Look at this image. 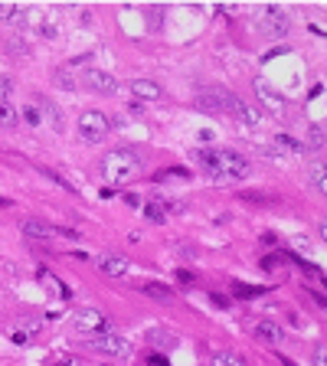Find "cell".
Here are the masks:
<instances>
[{"label":"cell","mask_w":327,"mask_h":366,"mask_svg":"<svg viewBox=\"0 0 327 366\" xmlns=\"http://www.w3.org/2000/svg\"><path fill=\"white\" fill-rule=\"evenodd\" d=\"M256 341H262V343H268V347H278V343L285 341V331L278 327L275 321H258L256 324Z\"/></svg>","instance_id":"8fae6325"},{"label":"cell","mask_w":327,"mask_h":366,"mask_svg":"<svg viewBox=\"0 0 327 366\" xmlns=\"http://www.w3.org/2000/svg\"><path fill=\"white\" fill-rule=\"evenodd\" d=\"M102 180L105 183H128V180H134L141 173V157L138 151H131V147H118V151H108L102 157Z\"/></svg>","instance_id":"7a4b0ae2"},{"label":"cell","mask_w":327,"mask_h":366,"mask_svg":"<svg viewBox=\"0 0 327 366\" xmlns=\"http://www.w3.org/2000/svg\"><path fill=\"white\" fill-rule=\"evenodd\" d=\"M278 262H282L278 256H265V258H262V268H268V272H272V268H278Z\"/></svg>","instance_id":"1f68e13d"},{"label":"cell","mask_w":327,"mask_h":366,"mask_svg":"<svg viewBox=\"0 0 327 366\" xmlns=\"http://www.w3.org/2000/svg\"><path fill=\"white\" fill-rule=\"evenodd\" d=\"M98 268H102L105 275H112V278H125L128 275V258H121V256H105V258H98Z\"/></svg>","instance_id":"9a60e30c"},{"label":"cell","mask_w":327,"mask_h":366,"mask_svg":"<svg viewBox=\"0 0 327 366\" xmlns=\"http://www.w3.org/2000/svg\"><path fill=\"white\" fill-rule=\"evenodd\" d=\"M40 173H43V177H50L52 183H56V187H62V190H72V183H69V180H62L59 173H56V171H50V167H40Z\"/></svg>","instance_id":"603a6c76"},{"label":"cell","mask_w":327,"mask_h":366,"mask_svg":"<svg viewBox=\"0 0 327 366\" xmlns=\"http://www.w3.org/2000/svg\"><path fill=\"white\" fill-rule=\"evenodd\" d=\"M262 288H252V285H242V281H236L233 285V294H239V298H256Z\"/></svg>","instance_id":"cb8c5ba5"},{"label":"cell","mask_w":327,"mask_h":366,"mask_svg":"<svg viewBox=\"0 0 327 366\" xmlns=\"http://www.w3.org/2000/svg\"><path fill=\"white\" fill-rule=\"evenodd\" d=\"M236 118H239L242 128H256L258 121H262V111H258V105H249V102H236V111H233Z\"/></svg>","instance_id":"4fadbf2b"},{"label":"cell","mask_w":327,"mask_h":366,"mask_svg":"<svg viewBox=\"0 0 327 366\" xmlns=\"http://www.w3.org/2000/svg\"><path fill=\"white\" fill-rule=\"evenodd\" d=\"M308 177H311V187L318 190V193H324V190H327V173H324V161H314V164H311Z\"/></svg>","instance_id":"ac0fdd59"},{"label":"cell","mask_w":327,"mask_h":366,"mask_svg":"<svg viewBox=\"0 0 327 366\" xmlns=\"http://www.w3.org/2000/svg\"><path fill=\"white\" fill-rule=\"evenodd\" d=\"M314 366H327V347H324V343L314 347Z\"/></svg>","instance_id":"83f0119b"},{"label":"cell","mask_w":327,"mask_h":366,"mask_svg":"<svg viewBox=\"0 0 327 366\" xmlns=\"http://www.w3.org/2000/svg\"><path fill=\"white\" fill-rule=\"evenodd\" d=\"M10 88H13V82H10L7 76H0V102H10V98H7Z\"/></svg>","instance_id":"f1b7e54d"},{"label":"cell","mask_w":327,"mask_h":366,"mask_svg":"<svg viewBox=\"0 0 327 366\" xmlns=\"http://www.w3.org/2000/svg\"><path fill=\"white\" fill-rule=\"evenodd\" d=\"M256 98H258V105H265L272 115H285L288 98H285L282 92H275V88H268L265 82H256Z\"/></svg>","instance_id":"9c48e42d"},{"label":"cell","mask_w":327,"mask_h":366,"mask_svg":"<svg viewBox=\"0 0 327 366\" xmlns=\"http://www.w3.org/2000/svg\"><path fill=\"white\" fill-rule=\"evenodd\" d=\"M193 157H197L200 171L213 183H236V180H246L252 173V164L242 154L229 151V147H203Z\"/></svg>","instance_id":"6da1fadb"},{"label":"cell","mask_w":327,"mask_h":366,"mask_svg":"<svg viewBox=\"0 0 327 366\" xmlns=\"http://www.w3.org/2000/svg\"><path fill=\"white\" fill-rule=\"evenodd\" d=\"M164 210H167V203H157V200L144 203V216H147L151 222H164V219H167V213H164Z\"/></svg>","instance_id":"7402d4cb"},{"label":"cell","mask_w":327,"mask_h":366,"mask_svg":"<svg viewBox=\"0 0 327 366\" xmlns=\"http://www.w3.org/2000/svg\"><path fill=\"white\" fill-rule=\"evenodd\" d=\"M46 366H82V363H79L76 357H50Z\"/></svg>","instance_id":"d4e9b609"},{"label":"cell","mask_w":327,"mask_h":366,"mask_svg":"<svg viewBox=\"0 0 327 366\" xmlns=\"http://www.w3.org/2000/svg\"><path fill=\"white\" fill-rule=\"evenodd\" d=\"M20 17H23V10L20 7H7V4L0 7V20H20Z\"/></svg>","instance_id":"484cf974"},{"label":"cell","mask_w":327,"mask_h":366,"mask_svg":"<svg viewBox=\"0 0 327 366\" xmlns=\"http://www.w3.org/2000/svg\"><path fill=\"white\" fill-rule=\"evenodd\" d=\"M131 95H134V102H157L164 95V88L157 86L154 79H131Z\"/></svg>","instance_id":"30bf717a"},{"label":"cell","mask_w":327,"mask_h":366,"mask_svg":"<svg viewBox=\"0 0 327 366\" xmlns=\"http://www.w3.org/2000/svg\"><path fill=\"white\" fill-rule=\"evenodd\" d=\"M10 341L17 343V347H26V343H30V333H26V331H17L13 337H10Z\"/></svg>","instance_id":"4dcf8cb0"},{"label":"cell","mask_w":327,"mask_h":366,"mask_svg":"<svg viewBox=\"0 0 327 366\" xmlns=\"http://www.w3.org/2000/svg\"><path fill=\"white\" fill-rule=\"evenodd\" d=\"M17 121H20L17 108H13L10 102H0V125H4V128H13Z\"/></svg>","instance_id":"44dd1931"},{"label":"cell","mask_w":327,"mask_h":366,"mask_svg":"<svg viewBox=\"0 0 327 366\" xmlns=\"http://www.w3.org/2000/svg\"><path fill=\"white\" fill-rule=\"evenodd\" d=\"M282 366H294V363H292V360H282Z\"/></svg>","instance_id":"e575fe53"},{"label":"cell","mask_w":327,"mask_h":366,"mask_svg":"<svg viewBox=\"0 0 327 366\" xmlns=\"http://www.w3.org/2000/svg\"><path fill=\"white\" fill-rule=\"evenodd\" d=\"M76 128H79V137H82V141H88V144H102L105 137L112 135V121H108V115L92 108V111H82V115H79Z\"/></svg>","instance_id":"3957f363"},{"label":"cell","mask_w":327,"mask_h":366,"mask_svg":"<svg viewBox=\"0 0 327 366\" xmlns=\"http://www.w3.org/2000/svg\"><path fill=\"white\" fill-rule=\"evenodd\" d=\"M256 26L258 33L268 36V40H282L292 26H288V13H285L282 7H262L256 13Z\"/></svg>","instance_id":"277c9868"},{"label":"cell","mask_w":327,"mask_h":366,"mask_svg":"<svg viewBox=\"0 0 327 366\" xmlns=\"http://www.w3.org/2000/svg\"><path fill=\"white\" fill-rule=\"evenodd\" d=\"M197 102H200V108H207V111H223V115H233L239 98H236L233 92H226V88H203V92L197 95Z\"/></svg>","instance_id":"8992f818"},{"label":"cell","mask_w":327,"mask_h":366,"mask_svg":"<svg viewBox=\"0 0 327 366\" xmlns=\"http://www.w3.org/2000/svg\"><path fill=\"white\" fill-rule=\"evenodd\" d=\"M36 278H40V285H46V288H50L56 298H72V291L66 288V285H62V281L56 278L50 268H40V272H36Z\"/></svg>","instance_id":"2e32d148"},{"label":"cell","mask_w":327,"mask_h":366,"mask_svg":"<svg viewBox=\"0 0 327 366\" xmlns=\"http://www.w3.org/2000/svg\"><path fill=\"white\" fill-rule=\"evenodd\" d=\"M20 232H23L26 239H33V242H46V239H52V226L43 219H23L20 222Z\"/></svg>","instance_id":"7c38bea8"},{"label":"cell","mask_w":327,"mask_h":366,"mask_svg":"<svg viewBox=\"0 0 327 366\" xmlns=\"http://www.w3.org/2000/svg\"><path fill=\"white\" fill-rule=\"evenodd\" d=\"M72 324H76V331H82V333H102V331H108V314L98 311V307H82V311L72 314Z\"/></svg>","instance_id":"52a82bcc"},{"label":"cell","mask_w":327,"mask_h":366,"mask_svg":"<svg viewBox=\"0 0 327 366\" xmlns=\"http://www.w3.org/2000/svg\"><path fill=\"white\" fill-rule=\"evenodd\" d=\"M88 347H92L95 353H105V357H131V343L115 331L95 333L92 341H88Z\"/></svg>","instance_id":"5b68a950"},{"label":"cell","mask_w":327,"mask_h":366,"mask_svg":"<svg viewBox=\"0 0 327 366\" xmlns=\"http://www.w3.org/2000/svg\"><path fill=\"white\" fill-rule=\"evenodd\" d=\"M141 291L154 301H171L173 298V291L167 288V285H161V281H147V285H141Z\"/></svg>","instance_id":"e0dca14e"},{"label":"cell","mask_w":327,"mask_h":366,"mask_svg":"<svg viewBox=\"0 0 327 366\" xmlns=\"http://www.w3.org/2000/svg\"><path fill=\"white\" fill-rule=\"evenodd\" d=\"M147 363H151V366H167V357H161V353H154V357H147Z\"/></svg>","instance_id":"d6a6232c"},{"label":"cell","mask_w":327,"mask_h":366,"mask_svg":"<svg viewBox=\"0 0 327 366\" xmlns=\"http://www.w3.org/2000/svg\"><path fill=\"white\" fill-rule=\"evenodd\" d=\"M167 177H180V180H187L190 173L183 171V167H171V171H161V173H157V180H167Z\"/></svg>","instance_id":"4316f807"},{"label":"cell","mask_w":327,"mask_h":366,"mask_svg":"<svg viewBox=\"0 0 327 366\" xmlns=\"http://www.w3.org/2000/svg\"><path fill=\"white\" fill-rule=\"evenodd\" d=\"M311 144H314V147L324 144V128H321V125H314V128H311Z\"/></svg>","instance_id":"f546056e"},{"label":"cell","mask_w":327,"mask_h":366,"mask_svg":"<svg viewBox=\"0 0 327 366\" xmlns=\"http://www.w3.org/2000/svg\"><path fill=\"white\" fill-rule=\"evenodd\" d=\"M210 366H246V360L239 353H233V350H219V353H213Z\"/></svg>","instance_id":"d6986e66"},{"label":"cell","mask_w":327,"mask_h":366,"mask_svg":"<svg viewBox=\"0 0 327 366\" xmlns=\"http://www.w3.org/2000/svg\"><path fill=\"white\" fill-rule=\"evenodd\" d=\"M0 206H13V203H10V200H4V196H0Z\"/></svg>","instance_id":"836d02e7"},{"label":"cell","mask_w":327,"mask_h":366,"mask_svg":"<svg viewBox=\"0 0 327 366\" xmlns=\"http://www.w3.org/2000/svg\"><path fill=\"white\" fill-rule=\"evenodd\" d=\"M82 79H86V88H88V92H95V95H112V92H118V82H115L108 72H102V69H88Z\"/></svg>","instance_id":"ba28073f"},{"label":"cell","mask_w":327,"mask_h":366,"mask_svg":"<svg viewBox=\"0 0 327 366\" xmlns=\"http://www.w3.org/2000/svg\"><path fill=\"white\" fill-rule=\"evenodd\" d=\"M17 115L26 121V125H33V128H40V125H43V111H40V105H23Z\"/></svg>","instance_id":"ffe728a7"},{"label":"cell","mask_w":327,"mask_h":366,"mask_svg":"<svg viewBox=\"0 0 327 366\" xmlns=\"http://www.w3.org/2000/svg\"><path fill=\"white\" fill-rule=\"evenodd\" d=\"M272 147H275L282 157H304V151H308L302 141H294V137H288V135H278L275 141H272Z\"/></svg>","instance_id":"5bb4252c"}]
</instances>
